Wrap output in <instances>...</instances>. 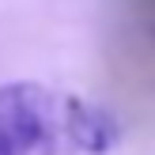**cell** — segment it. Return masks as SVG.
<instances>
[{
  "instance_id": "obj_1",
  "label": "cell",
  "mask_w": 155,
  "mask_h": 155,
  "mask_svg": "<svg viewBox=\"0 0 155 155\" xmlns=\"http://www.w3.org/2000/svg\"><path fill=\"white\" fill-rule=\"evenodd\" d=\"M121 125L106 106L15 80L0 87V155H102Z\"/></svg>"
}]
</instances>
